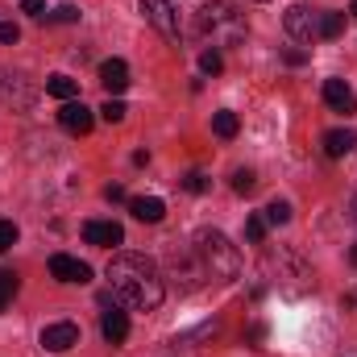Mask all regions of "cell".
I'll return each instance as SVG.
<instances>
[{
	"instance_id": "obj_11",
	"label": "cell",
	"mask_w": 357,
	"mask_h": 357,
	"mask_svg": "<svg viewBox=\"0 0 357 357\" xmlns=\"http://www.w3.org/2000/svg\"><path fill=\"white\" fill-rule=\"evenodd\" d=\"M21 79H25V75H8V71H0V96H4L8 104H17V108H29V104H33V88H25Z\"/></svg>"
},
{
	"instance_id": "obj_23",
	"label": "cell",
	"mask_w": 357,
	"mask_h": 357,
	"mask_svg": "<svg viewBox=\"0 0 357 357\" xmlns=\"http://www.w3.org/2000/svg\"><path fill=\"white\" fill-rule=\"evenodd\" d=\"M245 237H250L254 245H262V241H266V216H250V220H245Z\"/></svg>"
},
{
	"instance_id": "obj_5",
	"label": "cell",
	"mask_w": 357,
	"mask_h": 357,
	"mask_svg": "<svg viewBox=\"0 0 357 357\" xmlns=\"http://www.w3.org/2000/svg\"><path fill=\"white\" fill-rule=\"evenodd\" d=\"M282 29H287L295 42L312 46V42L320 38V13H312L307 4H291V8L282 13Z\"/></svg>"
},
{
	"instance_id": "obj_29",
	"label": "cell",
	"mask_w": 357,
	"mask_h": 357,
	"mask_svg": "<svg viewBox=\"0 0 357 357\" xmlns=\"http://www.w3.org/2000/svg\"><path fill=\"white\" fill-rule=\"evenodd\" d=\"M21 13H29V17H42V13H46V0H21Z\"/></svg>"
},
{
	"instance_id": "obj_6",
	"label": "cell",
	"mask_w": 357,
	"mask_h": 357,
	"mask_svg": "<svg viewBox=\"0 0 357 357\" xmlns=\"http://www.w3.org/2000/svg\"><path fill=\"white\" fill-rule=\"evenodd\" d=\"M75 345H79V324L54 320V324L42 328V349H46V354H67V349H75Z\"/></svg>"
},
{
	"instance_id": "obj_24",
	"label": "cell",
	"mask_w": 357,
	"mask_h": 357,
	"mask_svg": "<svg viewBox=\"0 0 357 357\" xmlns=\"http://www.w3.org/2000/svg\"><path fill=\"white\" fill-rule=\"evenodd\" d=\"M258 187V178H254V171H233V191H241V195H250Z\"/></svg>"
},
{
	"instance_id": "obj_19",
	"label": "cell",
	"mask_w": 357,
	"mask_h": 357,
	"mask_svg": "<svg viewBox=\"0 0 357 357\" xmlns=\"http://www.w3.org/2000/svg\"><path fill=\"white\" fill-rule=\"evenodd\" d=\"M17 287H21V282H17V274H13V270H0V312H4L8 303H13Z\"/></svg>"
},
{
	"instance_id": "obj_14",
	"label": "cell",
	"mask_w": 357,
	"mask_h": 357,
	"mask_svg": "<svg viewBox=\"0 0 357 357\" xmlns=\"http://www.w3.org/2000/svg\"><path fill=\"white\" fill-rule=\"evenodd\" d=\"M100 333H104V341H108V345H121V341L129 337V316H125V312H116V307H108V312H104V320H100Z\"/></svg>"
},
{
	"instance_id": "obj_21",
	"label": "cell",
	"mask_w": 357,
	"mask_h": 357,
	"mask_svg": "<svg viewBox=\"0 0 357 357\" xmlns=\"http://www.w3.org/2000/svg\"><path fill=\"white\" fill-rule=\"evenodd\" d=\"M199 71H204V75H220V71H225L220 50H204V54H199Z\"/></svg>"
},
{
	"instance_id": "obj_9",
	"label": "cell",
	"mask_w": 357,
	"mask_h": 357,
	"mask_svg": "<svg viewBox=\"0 0 357 357\" xmlns=\"http://www.w3.org/2000/svg\"><path fill=\"white\" fill-rule=\"evenodd\" d=\"M324 104L333 112H341V116H354L357 112V96L345 79H324Z\"/></svg>"
},
{
	"instance_id": "obj_33",
	"label": "cell",
	"mask_w": 357,
	"mask_h": 357,
	"mask_svg": "<svg viewBox=\"0 0 357 357\" xmlns=\"http://www.w3.org/2000/svg\"><path fill=\"white\" fill-rule=\"evenodd\" d=\"M349 262H354V266H357V245H354V250H349Z\"/></svg>"
},
{
	"instance_id": "obj_10",
	"label": "cell",
	"mask_w": 357,
	"mask_h": 357,
	"mask_svg": "<svg viewBox=\"0 0 357 357\" xmlns=\"http://www.w3.org/2000/svg\"><path fill=\"white\" fill-rule=\"evenodd\" d=\"M50 274H54L59 282H88L91 266L79 262V258H71V254H54V258H50Z\"/></svg>"
},
{
	"instance_id": "obj_13",
	"label": "cell",
	"mask_w": 357,
	"mask_h": 357,
	"mask_svg": "<svg viewBox=\"0 0 357 357\" xmlns=\"http://www.w3.org/2000/svg\"><path fill=\"white\" fill-rule=\"evenodd\" d=\"M129 212L142 220V225H158L167 216V204L158 195H142V199H129Z\"/></svg>"
},
{
	"instance_id": "obj_8",
	"label": "cell",
	"mask_w": 357,
	"mask_h": 357,
	"mask_svg": "<svg viewBox=\"0 0 357 357\" xmlns=\"http://www.w3.org/2000/svg\"><path fill=\"white\" fill-rule=\"evenodd\" d=\"M84 241L88 245H100V250H112V245L125 241V229L116 220H88L84 225Z\"/></svg>"
},
{
	"instance_id": "obj_18",
	"label": "cell",
	"mask_w": 357,
	"mask_h": 357,
	"mask_svg": "<svg viewBox=\"0 0 357 357\" xmlns=\"http://www.w3.org/2000/svg\"><path fill=\"white\" fill-rule=\"evenodd\" d=\"M345 33V13H320V38H341Z\"/></svg>"
},
{
	"instance_id": "obj_12",
	"label": "cell",
	"mask_w": 357,
	"mask_h": 357,
	"mask_svg": "<svg viewBox=\"0 0 357 357\" xmlns=\"http://www.w3.org/2000/svg\"><path fill=\"white\" fill-rule=\"evenodd\" d=\"M100 84L108 91H125L129 88V63L125 59H108V63H100Z\"/></svg>"
},
{
	"instance_id": "obj_20",
	"label": "cell",
	"mask_w": 357,
	"mask_h": 357,
	"mask_svg": "<svg viewBox=\"0 0 357 357\" xmlns=\"http://www.w3.org/2000/svg\"><path fill=\"white\" fill-rule=\"evenodd\" d=\"M262 216H266V225H287V220H291V204H287V199H274V204H266Z\"/></svg>"
},
{
	"instance_id": "obj_2",
	"label": "cell",
	"mask_w": 357,
	"mask_h": 357,
	"mask_svg": "<svg viewBox=\"0 0 357 357\" xmlns=\"http://www.w3.org/2000/svg\"><path fill=\"white\" fill-rule=\"evenodd\" d=\"M195 29L212 42V50H216V46H237V42H245V33H250L245 17H241L233 4H225V0L204 4V8L195 13Z\"/></svg>"
},
{
	"instance_id": "obj_31",
	"label": "cell",
	"mask_w": 357,
	"mask_h": 357,
	"mask_svg": "<svg viewBox=\"0 0 357 357\" xmlns=\"http://www.w3.org/2000/svg\"><path fill=\"white\" fill-rule=\"evenodd\" d=\"M104 199H125V187H116V183H112V187H104Z\"/></svg>"
},
{
	"instance_id": "obj_28",
	"label": "cell",
	"mask_w": 357,
	"mask_h": 357,
	"mask_svg": "<svg viewBox=\"0 0 357 357\" xmlns=\"http://www.w3.org/2000/svg\"><path fill=\"white\" fill-rule=\"evenodd\" d=\"M17 38H21V29H17L13 21H0V42H4V46H17Z\"/></svg>"
},
{
	"instance_id": "obj_1",
	"label": "cell",
	"mask_w": 357,
	"mask_h": 357,
	"mask_svg": "<svg viewBox=\"0 0 357 357\" xmlns=\"http://www.w3.org/2000/svg\"><path fill=\"white\" fill-rule=\"evenodd\" d=\"M112 295L133 307V312H154L162 303V278H158V266L142 254H116L108 270H104Z\"/></svg>"
},
{
	"instance_id": "obj_17",
	"label": "cell",
	"mask_w": 357,
	"mask_h": 357,
	"mask_svg": "<svg viewBox=\"0 0 357 357\" xmlns=\"http://www.w3.org/2000/svg\"><path fill=\"white\" fill-rule=\"evenodd\" d=\"M212 129H216V137H237V129H241V121H237V112H229V108H220L216 116H212Z\"/></svg>"
},
{
	"instance_id": "obj_27",
	"label": "cell",
	"mask_w": 357,
	"mask_h": 357,
	"mask_svg": "<svg viewBox=\"0 0 357 357\" xmlns=\"http://www.w3.org/2000/svg\"><path fill=\"white\" fill-rule=\"evenodd\" d=\"M183 187H187L191 195H204V191H208V178L199 175V171H191V175L183 178Z\"/></svg>"
},
{
	"instance_id": "obj_34",
	"label": "cell",
	"mask_w": 357,
	"mask_h": 357,
	"mask_svg": "<svg viewBox=\"0 0 357 357\" xmlns=\"http://www.w3.org/2000/svg\"><path fill=\"white\" fill-rule=\"evenodd\" d=\"M349 13H354V17H357V0H354V4H349Z\"/></svg>"
},
{
	"instance_id": "obj_22",
	"label": "cell",
	"mask_w": 357,
	"mask_h": 357,
	"mask_svg": "<svg viewBox=\"0 0 357 357\" xmlns=\"http://www.w3.org/2000/svg\"><path fill=\"white\" fill-rule=\"evenodd\" d=\"M125 112H129V108H125L121 100H104V108H100V116H104L108 125H121V121H125Z\"/></svg>"
},
{
	"instance_id": "obj_25",
	"label": "cell",
	"mask_w": 357,
	"mask_h": 357,
	"mask_svg": "<svg viewBox=\"0 0 357 357\" xmlns=\"http://www.w3.org/2000/svg\"><path fill=\"white\" fill-rule=\"evenodd\" d=\"M17 237H21V233H17V225H13V220H0V254H4V250H13V245H17Z\"/></svg>"
},
{
	"instance_id": "obj_32",
	"label": "cell",
	"mask_w": 357,
	"mask_h": 357,
	"mask_svg": "<svg viewBox=\"0 0 357 357\" xmlns=\"http://www.w3.org/2000/svg\"><path fill=\"white\" fill-rule=\"evenodd\" d=\"M349 212H354V220H357V195H354V199H349Z\"/></svg>"
},
{
	"instance_id": "obj_3",
	"label": "cell",
	"mask_w": 357,
	"mask_h": 357,
	"mask_svg": "<svg viewBox=\"0 0 357 357\" xmlns=\"http://www.w3.org/2000/svg\"><path fill=\"white\" fill-rule=\"evenodd\" d=\"M195 254H199V262H204V274H208V278L229 282V278L241 274V254H237V245H233L225 233H216V229H204V233L195 237Z\"/></svg>"
},
{
	"instance_id": "obj_7",
	"label": "cell",
	"mask_w": 357,
	"mask_h": 357,
	"mask_svg": "<svg viewBox=\"0 0 357 357\" xmlns=\"http://www.w3.org/2000/svg\"><path fill=\"white\" fill-rule=\"evenodd\" d=\"M59 125L67 129V133H91V125H96V112H91L84 100H67L63 108H59Z\"/></svg>"
},
{
	"instance_id": "obj_15",
	"label": "cell",
	"mask_w": 357,
	"mask_h": 357,
	"mask_svg": "<svg viewBox=\"0 0 357 357\" xmlns=\"http://www.w3.org/2000/svg\"><path fill=\"white\" fill-rule=\"evenodd\" d=\"M354 146H357L354 129H328V133H324V154H328V158H345Z\"/></svg>"
},
{
	"instance_id": "obj_30",
	"label": "cell",
	"mask_w": 357,
	"mask_h": 357,
	"mask_svg": "<svg viewBox=\"0 0 357 357\" xmlns=\"http://www.w3.org/2000/svg\"><path fill=\"white\" fill-rule=\"evenodd\" d=\"M282 59H287V63H291V67H303V63H307V54H303V50H287V54H282Z\"/></svg>"
},
{
	"instance_id": "obj_26",
	"label": "cell",
	"mask_w": 357,
	"mask_h": 357,
	"mask_svg": "<svg viewBox=\"0 0 357 357\" xmlns=\"http://www.w3.org/2000/svg\"><path fill=\"white\" fill-rule=\"evenodd\" d=\"M50 17H54L59 25H71V21H79V8H75V4H59Z\"/></svg>"
},
{
	"instance_id": "obj_16",
	"label": "cell",
	"mask_w": 357,
	"mask_h": 357,
	"mask_svg": "<svg viewBox=\"0 0 357 357\" xmlns=\"http://www.w3.org/2000/svg\"><path fill=\"white\" fill-rule=\"evenodd\" d=\"M46 91H50L54 100H63V104H67V100H75V96H79V79H71V75H50V79H46Z\"/></svg>"
},
{
	"instance_id": "obj_4",
	"label": "cell",
	"mask_w": 357,
	"mask_h": 357,
	"mask_svg": "<svg viewBox=\"0 0 357 357\" xmlns=\"http://www.w3.org/2000/svg\"><path fill=\"white\" fill-rule=\"evenodd\" d=\"M137 8H142V17H146L167 42H178L183 25H178V8L171 4V0H137Z\"/></svg>"
}]
</instances>
